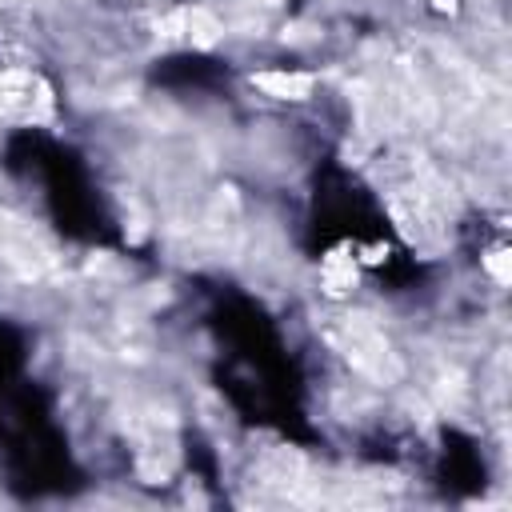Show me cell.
<instances>
[{
	"label": "cell",
	"mask_w": 512,
	"mask_h": 512,
	"mask_svg": "<svg viewBox=\"0 0 512 512\" xmlns=\"http://www.w3.org/2000/svg\"><path fill=\"white\" fill-rule=\"evenodd\" d=\"M160 32L168 36V40H192L196 48H208V44H216L220 40V20L208 12V8H180V12H172L164 24H160Z\"/></svg>",
	"instance_id": "cell-2"
},
{
	"label": "cell",
	"mask_w": 512,
	"mask_h": 512,
	"mask_svg": "<svg viewBox=\"0 0 512 512\" xmlns=\"http://www.w3.org/2000/svg\"><path fill=\"white\" fill-rule=\"evenodd\" d=\"M252 84L264 88L276 100H304L312 92V76L308 72H256Z\"/></svg>",
	"instance_id": "cell-3"
},
{
	"label": "cell",
	"mask_w": 512,
	"mask_h": 512,
	"mask_svg": "<svg viewBox=\"0 0 512 512\" xmlns=\"http://www.w3.org/2000/svg\"><path fill=\"white\" fill-rule=\"evenodd\" d=\"M484 268H488V272H492L500 284H508V280H512V268H508V252H504V248L488 252V256H484Z\"/></svg>",
	"instance_id": "cell-4"
},
{
	"label": "cell",
	"mask_w": 512,
	"mask_h": 512,
	"mask_svg": "<svg viewBox=\"0 0 512 512\" xmlns=\"http://www.w3.org/2000/svg\"><path fill=\"white\" fill-rule=\"evenodd\" d=\"M52 96L40 80H32L28 72H4L0 76V116H16V120H40L48 116Z\"/></svg>",
	"instance_id": "cell-1"
},
{
	"label": "cell",
	"mask_w": 512,
	"mask_h": 512,
	"mask_svg": "<svg viewBox=\"0 0 512 512\" xmlns=\"http://www.w3.org/2000/svg\"><path fill=\"white\" fill-rule=\"evenodd\" d=\"M432 4H436L440 12H452V8H456V0H432Z\"/></svg>",
	"instance_id": "cell-5"
}]
</instances>
